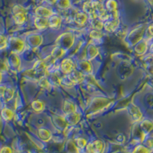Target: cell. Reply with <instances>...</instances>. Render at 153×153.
I'll return each mask as SVG.
<instances>
[{
  "label": "cell",
  "instance_id": "obj_1",
  "mask_svg": "<svg viewBox=\"0 0 153 153\" xmlns=\"http://www.w3.org/2000/svg\"><path fill=\"white\" fill-rule=\"evenodd\" d=\"M103 149V143L100 140H95L86 146V152L87 153H101Z\"/></svg>",
  "mask_w": 153,
  "mask_h": 153
},
{
  "label": "cell",
  "instance_id": "obj_2",
  "mask_svg": "<svg viewBox=\"0 0 153 153\" xmlns=\"http://www.w3.org/2000/svg\"><path fill=\"white\" fill-rule=\"evenodd\" d=\"M35 13L38 17L45 18V19H48L50 16L54 14V12L51 9L45 7V6H38V8L35 9Z\"/></svg>",
  "mask_w": 153,
  "mask_h": 153
},
{
  "label": "cell",
  "instance_id": "obj_3",
  "mask_svg": "<svg viewBox=\"0 0 153 153\" xmlns=\"http://www.w3.org/2000/svg\"><path fill=\"white\" fill-rule=\"evenodd\" d=\"M84 75L80 71H73L68 74V79L72 84H80L84 80Z\"/></svg>",
  "mask_w": 153,
  "mask_h": 153
},
{
  "label": "cell",
  "instance_id": "obj_4",
  "mask_svg": "<svg viewBox=\"0 0 153 153\" xmlns=\"http://www.w3.org/2000/svg\"><path fill=\"white\" fill-rule=\"evenodd\" d=\"M61 70L62 71L63 73L65 74H69L72 71V69H73V62L70 58H66V59H64L62 61V62L61 63Z\"/></svg>",
  "mask_w": 153,
  "mask_h": 153
},
{
  "label": "cell",
  "instance_id": "obj_5",
  "mask_svg": "<svg viewBox=\"0 0 153 153\" xmlns=\"http://www.w3.org/2000/svg\"><path fill=\"white\" fill-rule=\"evenodd\" d=\"M34 25L38 29L43 30L45 29L48 26V21L45 18L38 17L37 16L35 19H34Z\"/></svg>",
  "mask_w": 153,
  "mask_h": 153
},
{
  "label": "cell",
  "instance_id": "obj_6",
  "mask_svg": "<svg viewBox=\"0 0 153 153\" xmlns=\"http://www.w3.org/2000/svg\"><path fill=\"white\" fill-rule=\"evenodd\" d=\"M48 26L51 28H57L61 23V19L57 15L53 14L48 19Z\"/></svg>",
  "mask_w": 153,
  "mask_h": 153
},
{
  "label": "cell",
  "instance_id": "obj_7",
  "mask_svg": "<svg viewBox=\"0 0 153 153\" xmlns=\"http://www.w3.org/2000/svg\"><path fill=\"white\" fill-rule=\"evenodd\" d=\"M103 26L108 31H113L117 29L119 26V21L117 19H112V20H107L103 24Z\"/></svg>",
  "mask_w": 153,
  "mask_h": 153
},
{
  "label": "cell",
  "instance_id": "obj_8",
  "mask_svg": "<svg viewBox=\"0 0 153 153\" xmlns=\"http://www.w3.org/2000/svg\"><path fill=\"white\" fill-rule=\"evenodd\" d=\"M88 20V16L85 12H77L74 16V21L76 24L83 25Z\"/></svg>",
  "mask_w": 153,
  "mask_h": 153
},
{
  "label": "cell",
  "instance_id": "obj_9",
  "mask_svg": "<svg viewBox=\"0 0 153 153\" xmlns=\"http://www.w3.org/2000/svg\"><path fill=\"white\" fill-rule=\"evenodd\" d=\"M38 136L42 141L48 142L51 139V132L47 129H40L38 130Z\"/></svg>",
  "mask_w": 153,
  "mask_h": 153
},
{
  "label": "cell",
  "instance_id": "obj_10",
  "mask_svg": "<svg viewBox=\"0 0 153 153\" xmlns=\"http://www.w3.org/2000/svg\"><path fill=\"white\" fill-rule=\"evenodd\" d=\"M80 120V117L77 113H68L66 116V121L69 124L71 125H74V124L77 123Z\"/></svg>",
  "mask_w": 153,
  "mask_h": 153
},
{
  "label": "cell",
  "instance_id": "obj_11",
  "mask_svg": "<svg viewBox=\"0 0 153 153\" xmlns=\"http://www.w3.org/2000/svg\"><path fill=\"white\" fill-rule=\"evenodd\" d=\"M117 8H118V3L116 0H107L105 4V9L110 12L117 10Z\"/></svg>",
  "mask_w": 153,
  "mask_h": 153
},
{
  "label": "cell",
  "instance_id": "obj_12",
  "mask_svg": "<svg viewBox=\"0 0 153 153\" xmlns=\"http://www.w3.org/2000/svg\"><path fill=\"white\" fill-rule=\"evenodd\" d=\"M15 22L18 25H22L26 21V13L25 12H19V13H16L14 16Z\"/></svg>",
  "mask_w": 153,
  "mask_h": 153
},
{
  "label": "cell",
  "instance_id": "obj_13",
  "mask_svg": "<svg viewBox=\"0 0 153 153\" xmlns=\"http://www.w3.org/2000/svg\"><path fill=\"white\" fill-rule=\"evenodd\" d=\"M57 6L58 9H61V10H65L68 9L71 7V0H57Z\"/></svg>",
  "mask_w": 153,
  "mask_h": 153
},
{
  "label": "cell",
  "instance_id": "obj_14",
  "mask_svg": "<svg viewBox=\"0 0 153 153\" xmlns=\"http://www.w3.org/2000/svg\"><path fill=\"white\" fill-rule=\"evenodd\" d=\"M64 110H65V112L67 114L68 113H75V111H76V107H75V106L71 102L66 101V102H65V104H64Z\"/></svg>",
  "mask_w": 153,
  "mask_h": 153
},
{
  "label": "cell",
  "instance_id": "obj_15",
  "mask_svg": "<svg viewBox=\"0 0 153 153\" xmlns=\"http://www.w3.org/2000/svg\"><path fill=\"white\" fill-rule=\"evenodd\" d=\"M65 52V48H63L62 47H57L54 49L52 51V57H55V58H59L61 57Z\"/></svg>",
  "mask_w": 153,
  "mask_h": 153
},
{
  "label": "cell",
  "instance_id": "obj_16",
  "mask_svg": "<svg viewBox=\"0 0 153 153\" xmlns=\"http://www.w3.org/2000/svg\"><path fill=\"white\" fill-rule=\"evenodd\" d=\"M31 107L33 108V110H35V111L40 112L44 109V104L42 101L35 100L31 104Z\"/></svg>",
  "mask_w": 153,
  "mask_h": 153
},
{
  "label": "cell",
  "instance_id": "obj_17",
  "mask_svg": "<svg viewBox=\"0 0 153 153\" xmlns=\"http://www.w3.org/2000/svg\"><path fill=\"white\" fill-rule=\"evenodd\" d=\"M67 150L68 153H79L78 149L76 146V145L74 143H69L67 146Z\"/></svg>",
  "mask_w": 153,
  "mask_h": 153
},
{
  "label": "cell",
  "instance_id": "obj_18",
  "mask_svg": "<svg viewBox=\"0 0 153 153\" xmlns=\"http://www.w3.org/2000/svg\"><path fill=\"white\" fill-rule=\"evenodd\" d=\"M87 144V140L83 139V138H79V139H76V146L80 147V148H84V147H86Z\"/></svg>",
  "mask_w": 153,
  "mask_h": 153
},
{
  "label": "cell",
  "instance_id": "obj_19",
  "mask_svg": "<svg viewBox=\"0 0 153 153\" xmlns=\"http://www.w3.org/2000/svg\"><path fill=\"white\" fill-rule=\"evenodd\" d=\"M134 153H149V151L147 149L144 148L143 146H139L138 148L136 149L134 151Z\"/></svg>",
  "mask_w": 153,
  "mask_h": 153
},
{
  "label": "cell",
  "instance_id": "obj_20",
  "mask_svg": "<svg viewBox=\"0 0 153 153\" xmlns=\"http://www.w3.org/2000/svg\"><path fill=\"white\" fill-rule=\"evenodd\" d=\"M1 153H12V150H11V149L8 148V147H5L1 151Z\"/></svg>",
  "mask_w": 153,
  "mask_h": 153
},
{
  "label": "cell",
  "instance_id": "obj_21",
  "mask_svg": "<svg viewBox=\"0 0 153 153\" xmlns=\"http://www.w3.org/2000/svg\"><path fill=\"white\" fill-rule=\"evenodd\" d=\"M45 1L50 5H54V4H56L57 0H45Z\"/></svg>",
  "mask_w": 153,
  "mask_h": 153
},
{
  "label": "cell",
  "instance_id": "obj_22",
  "mask_svg": "<svg viewBox=\"0 0 153 153\" xmlns=\"http://www.w3.org/2000/svg\"><path fill=\"white\" fill-rule=\"evenodd\" d=\"M96 1H100V0H96Z\"/></svg>",
  "mask_w": 153,
  "mask_h": 153
},
{
  "label": "cell",
  "instance_id": "obj_23",
  "mask_svg": "<svg viewBox=\"0 0 153 153\" xmlns=\"http://www.w3.org/2000/svg\"><path fill=\"white\" fill-rule=\"evenodd\" d=\"M25 153H30V152H25Z\"/></svg>",
  "mask_w": 153,
  "mask_h": 153
}]
</instances>
